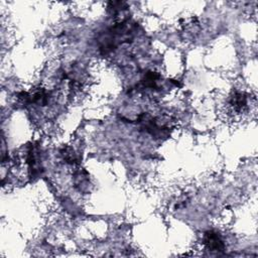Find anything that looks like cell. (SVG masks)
I'll use <instances>...</instances> for the list:
<instances>
[{
    "instance_id": "7a4b0ae2",
    "label": "cell",
    "mask_w": 258,
    "mask_h": 258,
    "mask_svg": "<svg viewBox=\"0 0 258 258\" xmlns=\"http://www.w3.org/2000/svg\"><path fill=\"white\" fill-rule=\"evenodd\" d=\"M248 105V97L244 92H235L229 100V106L233 113H242Z\"/></svg>"
},
{
    "instance_id": "6da1fadb",
    "label": "cell",
    "mask_w": 258,
    "mask_h": 258,
    "mask_svg": "<svg viewBox=\"0 0 258 258\" xmlns=\"http://www.w3.org/2000/svg\"><path fill=\"white\" fill-rule=\"evenodd\" d=\"M203 245L212 252H219L225 249V243L221 234L215 230L205 232L203 236Z\"/></svg>"
}]
</instances>
